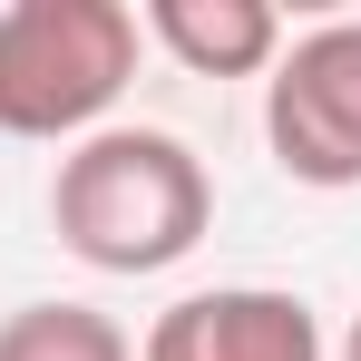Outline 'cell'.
Returning <instances> with one entry per match:
<instances>
[{"label":"cell","mask_w":361,"mask_h":361,"mask_svg":"<svg viewBox=\"0 0 361 361\" xmlns=\"http://www.w3.org/2000/svg\"><path fill=\"white\" fill-rule=\"evenodd\" d=\"M137 39H157L185 78H264L293 30L274 0H147Z\"/></svg>","instance_id":"cell-5"},{"label":"cell","mask_w":361,"mask_h":361,"mask_svg":"<svg viewBox=\"0 0 361 361\" xmlns=\"http://www.w3.org/2000/svg\"><path fill=\"white\" fill-rule=\"evenodd\" d=\"M137 361H332L322 312L283 283H215V293H176Z\"/></svg>","instance_id":"cell-4"},{"label":"cell","mask_w":361,"mask_h":361,"mask_svg":"<svg viewBox=\"0 0 361 361\" xmlns=\"http://www.w3.org/2000/svg\"><path fill=\"white\" fill-rule=\"evenodd\" d=\"M49 235L88 274H176L195 244L215 235V176L176 127H98L59 147L49 176Z\"/></svg>","instance_id":"cell-1"},{"label":"cell","mask_w":361,"mask_h":361,"mask_svg":"<svg viewBox=\"0 0 361 361\" xmlns=\"http://www.w3.org/2000/svg\"><path fill=\"white\" fill-rule=\"evenodd\" d=\"M137 49L147 39L127 0H10L0 10V137L78 147L118 127Z\"/></svg>","instance_id":"cell-2"},{"label":"cell","mask_w":361,"mask_h":361,"mask_svg":"<svg viewBox=\"0 0 361 361\" xmlns=\"http://www.w3.org/2000/svg\"><path fill=\"white\" fill-rule=\"evenodd\" d=\"M332 361H361V312H352V332H342V342H332Z\"/></svg>","instance_id":"cell-7"},{"label":"cell","mask_w":361,"mask_h":361,"mask_svg":"<svg viewBox=\"0 0 361 361\" xmlns=\"http://www.w3.org/2000/svg\"><path fill=\"white\" fill-rule=\"evenodd\" d=\"M264 147L312 195L361 185V20H312L264 68Z\"/></svg>","instance_id":"cell-3"},{"label":"cell","mask_w":361,"mask_h":361,"mask_svg":"<svg viewBox=\"0 0 361 361\" xmlns=\"http://www.w3.org/2000/svg\"><path fill=\"white\" fill-rule=\"evenodd\" d=\"M0 361H137V332L98 302H20L0 312Z\"/></svg>","instance_id":"cell-6"}]
</instances>
